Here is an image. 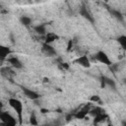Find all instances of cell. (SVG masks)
<instances>
[{
	"instance_id": "30bf717a",
	"label": "cell",
	"mask_w": 126,
	"mask_h": 126,
	"mask_svg": "<svg viewBox=\"0 0 126 126\" xmlns=\"http://www.w3.org/2000/svg\"><path fill=\"white\" fill-rule=\"evenodd\" d=\"M106 86H107V87H110V88H112V89H114V88H115V82H114L112 79L108 78V77L101 76V77H100V87H101V88H105Z\"/></svg>"
},
{
	"instance_id": "6da1fadb",
	"label": "cell",
	"mask_w": 126,
	"mask_h": 126,
	"mask_svg": "<svg viewBox=\"0 0 126 126\" xmlns=\"http://www.w3.org/2000/svg\"><path fill=\"white\" fill-rule=\"evenodd\" d=\"M8 103L9 105L16 111L17 115H18V119H19V124L21 125L23 123V103L20 99L18 98H14V97H11L9 98L8 100Z\"/></svg>"
},
{
	"instance_id": "44dd1931",
	"label": "cell",
	"mask_w": 126,
	"mask_h": 126,
	"mask_svg": "<svg viewBox=\"0 0 126 126\" xmlns=\"http://www.w3.org/2000/svg\"><path fill=\"white\" fill-rule=\"evenodd\" d=\"M90 101L91 102H97V103H101V99H100V96L97 95V94H94L90 97Z\"/></svg>"
},
{
	"instance_id": "ac0fdd59",
	"label": "cell",
	"mask_w": 126,
	"mask_h": 126,
	"mask_svg": "<svg viewBox=\"0 0 126 126\" xmlns=\"http://www.w3.org/2000/svg\"><path fill=\"white\" fill-rule=\"evenodd\" d=\"M110 13H111V15L115 18V19H117L118 21H121V22H123V19H124V17H123V15L119 12V11H117V10H110Z\"/></svg>"
},
{
	"instance_id": "9c48e42d",
	"label": "cell",
	"mask_w": 126,
	"mask_h": 126,
	"mask_svg": "<svg viewBox=\"0 0 126 126\" xmlns=\"http://www.w3.org/2000/svg\"><path fill=\"white\" fill-rule=\"evenodd\" d=\"M0 74H1V76L4 77L5 79H7V80L13 82V81H12V78H13V76L15 75V72H14L10 67H8V66L2 67V68L0 69Z\"/></svg>"
},
{
	"instance_id": "9a60e30c",
	"label": "cell",
	"mask_w": 126,
	"mask_h": 126,
	"mask_svg": "<svg viewBox=\"0 0 126 126\" xmlns=\"http://www.w3.org/2000/svg\"><path fill=\"white\" fill-rule=\"evenodd\" d=\"M34 32L38 34H45L46 33V25L45 24H39L33 28Z\"/></svg>"
},
{
	"instance_id": "277c9868",
	"label": "cell",
	"mask_w": 126,
	"mask_h": 126,
	"mask_svg": "<svg viewBox=\"0 0 126 126\" xmlns=\"http://www.w3.org/2000/svg\"><path fill=\"white\" fill-rule=\"evenodd\" d=\"M41 52L48 56V57H52V56H55L57 54L55 48L53 46H51L49 43H46V42H43L42 45H41Z\"/></svg>"
},
{
	"instance_id": "cb8c5ba5",
	"label": "cell",
	"mask_w": 126,
	"mask_h": 126,
	"mask_svg": "<svg viewBox=\"0 0 126 126\" xmlns=\"http://www.w3.org/2000/svg\"><path fill=\"white\" fill-rule=\"evenodd\" d=\"M48 111H49V110L46 109V108H41V109H40V112H41V113H47Z\"/></svg>"
},
{
	"instance_id": "5b68a950",
	"label": "cell",
	"mask_w": 126,
	"mask_h": 126,
	"mask_svg": "<svg viewBox=\"0 0 126 126\" xmlns=\"http://www.w3.org/2000/svg\"><path fill=\"white\" fill-rule=\"evenodd\" d=\"M21 89H22V91H23V93H24V94L28 97V98H30V99H32V100H35V99H38L39 98V94H38V93H36L35 91H33V90H31V89H28V88H26V87H21Z\"/></svg>"
},
{
	"instance_id": "4fadbf2b",
	"label": "cell",
	"mask_w": 126,
	"mask_h": 126,
	"mask_svg": "<svg viewBox=\"0 0 126 126\" xmlns=\"http://www.w3.org/2000/svg\"><path fill=\"white\" fill-rule=\"evenodd\" d=\"M58 39H59V35L57 33H55V32H47V33H45L44 42H46V43L50 44V43H52V42H54V41H56Z\"/></svg>"
},
{
	"instance_id": "ba28073f",
	"label": "cell",
	"mask_w": 126,
	"mask_h": 126,
	"mask_svg": "<svg viewBox=\"0 0 126 126\" xmlns=\"http://www.w3.org/2000/svg\"><path fill=\"white\" fill-rule=\"evenodd\" d=\"M11 53H12V50L10 47L0 44V63L4 62Z\"/></svg>"
},
{
	"instance_id": "7c38bea8",
	"label": "cell",
	"mask_w": 126,
	"mask_h": 126,
	"mask_svg": "<svg viewBox=\"0 0 126 126\" xmlns=\"http://www.w3.org/2000/svg\"><path fill=\"white\" fill-rule=\"evenodd\" d=\"M8 62L10 63V65L12 67H14L15 69H22L23 68V63L22 61L16 57V56H12V57H8Z\"/></svg>"
},
{
	"instance_id": "52a82bcc",
	"label": "cell",
	"mask_w": 126,
	"mask_h": 126,
	"mask_svg": "<svg viewBox=\"0 0 126 126\" xmlns=\"http://www.w3.org/2000/svg\"><path fill=\"white\" fill-rule=\"evenodd\" d=\"M91 106L90 104H86L84 105L82 108H80L75 114H74V117L77 118V119H84L86 118V116L89 114V110H90Z\"/></svg>"
},
{
	"instance_id": "5bb4252c",
	"label": "cell",
	"mask_w": 126,
	"mask_h": 126,
	"mask_svg": "<svg viewBox=\"0 0 126 126\" xmlns=\"http://www.w3.org/2000/svg\"><path fill=\"white\" fill-rule=\"evenodd\" d=\"M106 118H108V115L105 112L99 113V114H97V115L94 116V124H99V123L103 122Z\"/></svg>"
},
{
	"instance_id": "7402d4cb",
	"label": "cell",
	"mask_w": 126,
	"mask_h": 126,
	"mask_svg": "<svg viewBox=\"0 0 126 126\" xmlns=\"http://www.w3.org/2000/svg\"><path fill=\"white\" fill-rule=\"evenodd\" d=\"M59 68H60V69L68 70V69H69V64L66 63V62H60V63H59Z\"/></svg>"
},
{
	"instance_id": "d4e9b609",
	"label": "cell",
	"mask_w": 126,
	"mask_h": 126,
	"mask_svg": "<svg viewBox=\"0 0 126 126\" xmlns=\"http://www.w3.org/2000/svg\"><path fill=\"white\" fill-rule=\"evenodd\" d=\"M43 79H44V80H43V82H44V83H46V82L48 83V81H49V80H48V78H43Z\"/></svg>"
},
{
	"instance_id": "8992f818",
	"label": "cell",
	"mask_w": 126,
	"mask_h": 126,
	"mask_svg": "<svg viewBox=\"0 0 126 126\" xmlns=\"http://www.w3.org/2000/svg\"><path fill=\"white\" fill-rule=\"evenodd\" d=\"M74 63L78 64L84 68H90L91 67V61L87 55H82V56L78 57L77 59L74 60Z\"/></svg>"
},
{
	"instance_id": "7a4b0ae2",
	"label": "cell",
	"mask_w": 126,
	"mask_h": 126,
	"mask_svg": "<svg viewBox=\"0 0 126 126\" xmlns=\"http://www.w3.org/2000/svg\"><path fill=\"white\" fill-rule=\"evenodd\" d=\"M0 120L2 121V124L8 126H15L17 124L16 118H14V116L7 111L0 110Z\"/></svg>"
},
{
	"instance_id": "3957f363",
	"label": "cell",
	"mask_w": 126,
	"mask_h": 126,
	"mask_svg": "<svg viewBox=\"0 0 126 126\" xmlns=\"http://www.w3.org/2000/svg\"><path fill=\"white\" fill-rule=\"evenodd\" d=\"M94 58H95V60H97L98 62H100V63H102V64H104V65L110 66V65L112 64V62H111V60L109 59L108 55H107L104 51H102V50L97 51V52L95 53V55H94Z\"/></svg>"
},
{
	"instance_id": "484cf974",
	"label": "cell",
	"mask_w": 126,
	"mask_h": 126,
	"mask_svg": "<svg viewBox=\"0 0 126 126\" xmlns=\"http://www.w3.org/2000/svg\"><path fill=\"white\" fill-rule=\"evenodd\" d=\"M2 107H3V103H2L1 101H0V110L2 109Z\"/></svg>"
},
{
	"instance_id": "2e32d148",
	"label": "cell",
	"mask_w": 126,
	"mask_h": 126,
	"mask_svg": "<svg viewBox=\"0 0 126 126\" xmlns=\"http://www.w3.org/2000/svg\"><path fill=\"white\" fill-rule=\"evenodd\" d=\"M102 112H104V110H103V108H101L99 106H95L94 108H90V110H89V114L92 115V116H94V117L95 115L99 114V113H102Z\"/></svg>"
},
{
	"instance_id": "4316f807",
	"label": "cell",
	"mask_w": 126,
	"mask_h": 126,
	"mask_svg": "<svg viewBox=\"0 0 126 126\" xmlns=\"http://www.w3.org/2000/svg\"><path fill=\"white\" fill-rule=\"evenodd\" d=\"M103 1H104V2H107V1H108V0H103Z\"/></svg>"
},
{
	"instance_id": "603a6c76",
	"label": "cell",
	"mask_w": 126,
	"mask_h": 126,
	"mask_svg": "<svg viewBox=\"0 0 126 126\" xmlns=\"http://www.w3.org/2000/svg\"><path fill=\"white\" fill-rule=\"evenodd\" d=\"M72 46H73V39H69L67 44V51H70L72 49Z\"/></svg>"
},
{
	"instance_id": "83f0119b",
	"label": "cell",
	"mask_w": 126,
	"mask_h": 126,
	"mask_svg": "<svg viewBox=\"0 0 126 126\" xmlns=\"http://www.w3.org/2000/svg\"><path fill=\"white\" fill-rule=\"evenodd\" d=\"M1 8H2V7H1V5H0V9H1Z\"/></svg>"
},
{
	"instance_id": "e0dca14e",
	"label": "cell",
	"mask_w": 126,
	"mask_h": 126,
	"mask_svg": "<svg viewBox=\"0 0 126 126\" xmlns=\"http://www.w3.org/2000/svg\"><path fill=\"white\" fill-rule=\"evenodd\" d=\"M20 22H21L22 25L28 27V26H30L32 24V19L29 16H21L20 17Z\"/></svg>"
},
{
	"instance_id": "8fae6325",
	"label": "cell",
	"mask_w": 126,
	"mask_h": 126,
	"mask_svg": "<svg viewBox=\"0 0 126 126\" xmlns=\"http://www.w3.org/2000/svg\"><path fill=\"white\" fill-rule=\"evenodd\" d=\"M80 15L83 17V18H85L87 21H89L90 23H94V17L91 15V13L88 11V9L86 8V6L85 5H82V7L80 8Z\"/></svg>"
},
{
	"instance_id": "ffe728a7",
	"label": "cell",
	"mask_w": 126,
	"mask_h": 126,
	"mask_svg": "<svg viewBox=\"0 0 126 126\" xmlns=\"http://www.w3.org/2000/svg\"><path fill=\"white\" fill-rule=\"evenodd\" d=\"M30 123H31L32 125H37V124H38L37 119H36V115H35V113H34L33 111L31 113V116H30Z\"/></svg>"
},
{
	"instance_id": "d6986e66",
	"label": "cell",
	"mask_w": 126,
	"mask_h": 126,
	"mask_svg": "<svg viewBox=\"0 0 126 126\" xmlns=\"http://www.w3.org/2000/svg\"><path fill=\"white\" fill-rule=\"evenodd\" d=\"M117 41H118V43L121 45V47H122L123 49H126V35L122 34V35L118 36V37H117Z\"/></svg>"
}]
</instances>
